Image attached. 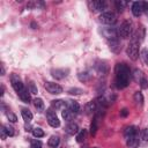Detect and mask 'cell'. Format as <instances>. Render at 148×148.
I'll list each match as a JSON object with an SVG mask.
<instances>
[{"mask_svg":"<svg viewBox=\"0 0 148 148\" xmlns=\"http://www.w3.org/2000/svg\"><path fill=\"white\" fill-rule=\"evenodd\" d=\"M114 72H116V86L118 88L127 87L130 83V76H131L128 66H126L125 64H117Z\"/></svg>","mask_w":148,"mask_h":148,"instance_id":"cell-1","label":"cell"},{"mask_svg":"<svg viewBox=\"0 0 148 148\" xmlns=\"http://www.w3.org/2000/svg\"><path fill=\"white\" fill-rule=\"evenodd\" d=\"M139 43L140 42L138 39L132 38V40L130 42V44L126 49V53L132 60H136L139 58Z\"/></svg>","mask_w":148,"mask_h":148,"instance_id":"cell-2","label":"cell"},{"mask_svg":"<svg viewBox=\"0 0 148 148\" xmlns=\"http://www.w3.org/2000/svg\"><path fill=\"white\" fill-rule=\"evenodd\" d=\"M132 30H133V23L131 20H125L119 29H118V35L123 38H128L131 35H132Z\"/></svg>","mask_w":148,"mask_h":148,"instance_id":"cell-3","label":"cell"},{"mask_svg":"<svg viewBox=\"0 0 148 148\" xmlns=\"http://www.w3.org/2000/svg\"><path fill=\"white\" fill-rule=\"evenodd\" d=\"M99 21L103 23V24H108V25H112L116 23L117 21V17L114 15V13L112 12H104L99 15Z\"/></svg>","mask_w":148,"mask_h":148,"instance_id":"cell-4","label":"cell"},{"mask_svg":"<svg viewBox=\"0 0 148 148\" xmlns=\"http://www.w3.org/2000/svg\"><path fill=\"white\" fill-rule=\"evenodd\" d=\"M44 88L46 89L47 92H50V94H52V95H59V94L62 92V87H61L60 84L56 83V82H50V81H47V82L44 83Z\"/></svg>","mask_w":148,"mask_h":148,"instance_id":"cell-5","label":"cell"},{"mask_svg":"<svg viewBox=\"0 0 148 148\" xmlns=\"http://www.w3.org/2000/svg\"><path fill=\"white\" fill-rule=\"evenodd\" d=\"M46 118H47V123H49V125H50L51 127H54V128H56V127H59L60 120L58 119L56 112H54L52 109L46 110Z\"/></svg>","mask_w":148,"mask_h":148,"instance_id":"cell-6","label":"cell"},{"mask_svg":"<svg viewBox=\"0 0 148 148\" xmlns=\"http://www.w3.org/2000/svg\"><path fill=\"white\" fill-rule=\"evenodd\" d=\"M102 35L108 40H112V39H117L118 38V31L113 27H105V28H103L102 29Z\"/></svg>","mask_w":148,"mask_h":148,"instance_id":"cell-7","label":"cell"},{"mask_svg":"<svg viewBox=\"0 0 148 148\" xmlns=\"http://www.w3.org/2000/svg\"><path fill=\"white\" fill-rule=\"evenodd\" d=\"M10 82H12V87L14 88V90H15L16 92H20L22 89L25 88V87L23 86V83H22L20 76H18L17 74H15V73H13V74L10 75Z\"/></svg>","mask_w":148,"mask_h":148,"instance_id":"cell-8","label":"cell"},{"mask_svg":"<svg viewBox=\"0 0 148 148\" xmlns=\"http://www.w3.org/2000/svg\"><path fill=\"white\" fill-rule=\"evenodd\" d=\"M89 5L94 12H103L106 7L105 1H103V0H94V1H90Z\"/></svg>","mask_w":148,"mask_h":148,"instance_id":"cell-9","label":"cell"},{"mask_svg":"<svg viewBox=\"0 0 148 148\" xmlns=\"http://www.w3.org/2000/svg\"><path fill=\"white\" fill-rule=\"evenodd\" d=\"M68 69L66 68H56V69H52L51 71V75L54 77V79H57V80H61V79H64V77H66L67 76V74H68Z\"/></svg>","mask_w":148,"mask_h":148,"instance_id":"cell-10","label":"cell"},{"mask_svg":"<svg viewBox=\"0 0 148 148\" xmlns=\"http://www.w3.org/2000/svg\"><path fill=\"white\" fill-rule=\"evenodd\" d=\"M132 13L135 17H139L143 13V7H142V1H135L132 5Z\"/></svg>","mask_w":148,"mask_h":148,"instance_id":"cell-11","label":"cell"},{"mask_svg":"<svg viewBox=\"0 0 148 148\" xmlns=\"http://www.w3.org/2000/svg\"><path fill=\"white\" fill-rule=\"evenodd\" d=\"M126 140H127L126 143H127V146H128L130 148H136V147L139 146V143H140V136H139V134L132 135V136L127 138Z\"/></svg>","mask_w":148,"mask_h":148,"instance_id":"cell-12","label":"cell"},{"mask_svg":"<svg viewBox=\"0 0 148 148\" xmlns=\"http://www.w3.org/2000/svg\"><path fill=\"white\" fill-rule=\"evenodd\" d=\"M79 131H80V130H79V126H77V124H75V123H68V124L66 125V127H65V132H66L67 134H69V135L77 134Z\"/></svg>","mask_w":148,"mask_h":148,"instance_id":"cell-13","label":"cell"},{"mask_svg":"<svg viewBox=\"0 0 148 148\" xmlns=\"http://www.w3.org/2000/svg\"><path fill=\"white\" fill-rule=\"evenodd\" d=\"M84 110L88 114H91V113H96V110H97V103L96 101H90L86 104L84 106Z\"/></svg>","mask_w":148,"mask_h":148,"instance_id":"cell-14","label":"cell"},{"mask_svg":"<svg viewBox=\"0 0 148 148\" xmlns=\"http://www.w3.org/2000/svg\"><path fill=\"white\" fill-rule=\"evenodd\" d=\"M30 91L27 89V88H24V89H22L20 92H17V95H18V97L24 102V103H29L30 102Z\"/></svg>","mask_w":148,"mask_h":148,"instance_id":"cell-15","label":"cell"},{"mask_svg":"<svg viewBox=\"0 0 148 148\" xmlns=\"http://www.w3.org/2000/svg\"><path fill=\"white\" fill-rule=\"evenodd\" d=\"M66 108H68L69 110H72L74 113H77L80 111V105L77 104V102L72 101V99L66 101Z\"/></svg>","mask_w":148,"mask_h":148,"instance_id":"cell-16","label":"cell"},{"mask_svg":"<svg viewBox=\"0 0 148 148\" xmlns=\"http://www.w3.org/2000/svg\"><path fill=\"white\" fill-rule=\"evenodd\" d=\"M61 116H62V118H64L66 121H71V120L74 118L75 113H74L72 110H69L68 108H65V109L62 110V112H61Z\"/></svg>","mask_w":148,"mask_h":148,"instance_id":"cell-17","label":"cell"},{"mask_svg":"<svg viewBox=\"0 0 148 148\" xmlns=\"http://www.w3.org/2000/svg\"><path fill=\"white\" fill-rule=\"evenodd\" d=\"M135 134H138V128L135 126H128L124 131V135H125L126 139L130 138V136H132V135H135Z\"/></svg>","mask_w":148,"mask_h":148,"instance_id":"cell-18","label":"cell"},{"mask_svg":"<svg viewBox=\"0 0 148 148\" xmlns=\"http://www.w3.org/2000/svg\"><path fill=\"white\" fill-rule=\"evenodd\" d=\"M21 114H22V118L25 120V121H30L32 119V113L29 109L27 108H22L21 109Z\"/></svg>","mask_w":148,"mask_h":148,"instance_id":"cell-19","label":"cell"},{"mask_svg":"<svg viewBox=\"0 0 148 148\" xmlns=\"http://www.w3.org/2000/svg\"><path fill=\"white\" fill-rule=\"evenodd\" d=\"M66 105V102L62 101V99H54L51 102V106L56 110H59V109H64V106Z\"/></svg>","mask_w":148,"mask_h":148,"instance_id":"cell-20","label":"cell"},{"mask_svg":"<svg viewBox=\"0 0 148 148\" xmlns=\"http://www.w3.org/2000/svg\"><path fill=\"white\" fill-rule=\"evenodd\" d=\"M59 143H60V139H59L57 135H52V136L49 139V141H47V145H49L51 148H57V147L59 146Z\"/></svg>","mask_w":148,"mask_h":148,"instance_id":"cell-21","label":"cell"},{"mask_svg":"<svg viewBox=\"0 0 148 148\" xmlns=\"http://www.w3.org/2000/svg\"><path fill=\"white\" fill-rule=\"evenodd\" d=\"M140 143L142 146L148 143V128H145V130L141 131V133H140Z\"/></svg>","mask_w":148,"mask_h":148,"instance_id":"cell-22","label":"cell"},{"mask_svg":"<svg viewBox=\"0 0 148 148\" xmlns=\"http://www.w3.org/2000/svg\"><path fill=\"white\" fill-rule=\"evenodd\" d=\"M109 45H110V49L113 51V52H118V50L120 49V44H119V39H112V40H109Z\"/></svg>","mask_w":148,"mask_h":148,"instance_id":"cell-23","label":"cell"},{"mask_svg":"<svg viewBox=\"0 0 148 148\" xmlns=\"http://www.w3.org/2000/svg\"><path fill=\"white\" fill-rule=\"evenodd\" d=\"M133 99H134V102H135L136 105H140V106H141V105L143 104V96H142V94H141L140 91H136V92L134 94Z\"/></svg>","mask_w":148,"mask_h":148,"instance_id":"cell-24","label":"cell"},{"mask_svg":"<svg viewBox=\"0 0 148 148\" xmlns=\"http://www.w3.org/2000/svg\"><path fill=\"white\" fill-rule=\"evenodd\" d=\"M34 105L37 109V111H43L44 110V102L42 98H35L34 99Z\"/></svg>","mask_w":148,"mask_h":148,"instance_id":"cell-25","label":"cell"},{"mask_svg":"<svg viewBox=\"0 0 148 148\" xmlns=\"http://www.w3.org/2000/svg\"><path fill=\"white\" fill-rule=\"evenodd\" d=\"M86 134H87V131H86V130H80V131L77 132V134H76V141H77L79 143L83 142L84 139H86Z\"/></svg>","mask_w":148,"mask_h":148,"instance_id":"cell-26","label":"cell"},{"mask_svg":"<svg viewBox=\"0 0 148 148\" xmlns=\"http://www.w3.org/2000/svg\"><path fill=\"white\" fill-rule=\"evenodd\" d=\"M114 5H116V8H117V10L121 13V12H123V9L126 7L127 2H126V1H124V0H116Z\"/></svg>","mask_w":148,"mask_h":148,"instance_id":"cell-27","label":"cell"},{"mask_svg":"<svg viewBox=\"0 0 148 148\" xmlns=\"http://www.w3.org/2000/svg\"><path fill=\"white\" fill-rule=\"evenodd\" d=\"M145 75H143V73L140 71V69H135L134 72H133V79L139 83L140 81H141V79Z\"/></svg>","mask_w":148,"mask_h":148,"instance_id":"cell-28","label":"cell"},{"mask_svg":"<svg viewBox=\"0 0 148 148\" xmlns=\"http://www.w3.org/2000/svg\"><path fill=\"white\" fill-rule=\"evenodd\" d=\"M77 77H79V80H80L81 82H86V81H88V80L90 79V74H89L88 72H81V73L77 75Z\"/></svg>","mask_w":148,"mask_h":148,"instance_id":"cell-29","label":"cell"},{"mask_svg":"<svg viewBox=\"0 0 148 148\" xmlns=\"http://www.w3.org/2000/svg\"><path fill=\"white\" fill-rule=\"evenodd\" d=\"M32 135L35 138H42V136H44V131L39 127H36L32 130Z\"/></svg>","mask_w":148,"mask_h":148,"instance_id":"cell-30","label":"cell"},{"mask_svg":"<svg viewBox=\"0 0 148 148\" xmlns=\"http://www.w3.org/2000/svg\"><path fill=\"white\" fill-rule=\"evenodd\" d=\"M140 57H141L142 61H143L146 65H148V50H147V49H142V50H141Z\"/></svg>","mask_w":148,"mask_h":148,"instance_id":"cell-31","label":"cell"},{"mask_svg":"<svg viewBox=\"0 0 148 148\" xmlns=\"http://www.w3.org/2000/svg\"><path fill=\"white\" fill-rule=\"evenodd\" d=\"M97 117H95L94 118V120H92V123H91V125H90V133L92 134V135H95V133H96V131H97Z\"/></svg>","mask_w":148,"mask_h":148,"instance_id":"cell-32","label":"cell"},{"mask_svg":"<svg viewBox=\"0 0 148 148\" xmlns=\"http://www.w3.org/2000/svg\"><path fill=\"white\" fill-rule=\"evenodd\" d=\"M2 127H3V130H5V132L7 133L8 136H13V135H14L15 132H14V128H13L10 125H3Z\"/></svg>","mask_w":148,"mask_h":148,"instance_id":"cell-33","label":"cell"},{"mask_svg":"<svg viewBox=\"0 0 148 148\" xmlns=\"http://www.w3.org/2000/svg\"><path fill=\"white\" fill-rule=\"evenodd\" d=\"M82 92H83V90L80 88H71L68 90V94H71V95H80Z\"/></svg>","mask_w":148,"mask_h":148,"instance_id":"cell-34","label":"cell"},{"mask_svg":"<svg viewBox=\"0 0 148 148\" xmlns=\"http://www.w3.org/2000/svg\"><path fill=\"white\" fill-rule=\"evenodd\" d=\"M139 84H140V87H141L142 89H147V88H148V79H147L146 76H143V77L141 79V81L139 82Z\"/></svg>","mask_w":148,"mask_h":148,"instance_id":"cell-35","label":"cell"},{"mask_svg":"<svg viewBox=\"0 0 148 148\" xmlns=\"http://www.w3.org/2000/svg\"><path fill=\"white\" fill-rule=\"evenodd\" d=\"M6 114H7V118H8V120H9L10 123H15V121L17 120V117H16V116H15V114H14L13 112L8 111V112H7Z\"/></svg>","mask_w":148,"mask_h":148,"instance_id":"cell-36","label":"cell"},{"mask_svg":"<svg viewBox=\"0 0 148 148\" xmlns=\"http://www.w3.org/2000/svg\"><path fill=\"white\" fill-rule=\"evenodd\" d=\"M29 91L31 94H37V88H36V86H35V83L32 81L29 82Z\"/></svg>","mask_w":148,"mask_h":148,"instance_id":"cell-37","label":"cell"},{"mask_svg":"<svg viewBox=\"0 0 148 148\" xmlns=\"http://www.w3.org/2000/svg\"><path fill=\"white\" fill-rule=\"evenodd\" d=\"M30 148H42V143H40V141H38V140H34V141H31Z\"/></svg>","mask_w":148,"mask_h":148,"instance_id":"cell-38","label":"cell"},{"mask_svg":"<svg viewBox=\"0 0 148 148\" xmlns=\"http://www.w3.org/2000/svg\"><path fill=\"white\" fill-rule=\"evenodd\" d=\"M127 114H128V110L124 108V109H123V110L120 111V116H121V117H126Z\"/></svg>","mask_w":148,"mask_h":148,"instance_id":"cell-39","label":"cell"},{"mask_svg":"<svg viewBox=\"0 0 148 148\" xmlns=\"http://www.w3.org/2000/svg\"><path fill=\"white\" fill-rule=\"evenodd\" d=\"M142 7H143V12H146L148 14V2L142 1Z\"/></svg>","mask_w":148,"mask_h":148,"instance_id":"cell-40","label":"cell"},{"mask_svg":"<svg viewBox=\"0 0 148 148\" xmlns=\"http://www.w3.org/2000/svg\"><path fill=\"white\" fill-rule=\"evenodd\" d=\"M0 132H1V139H2V140H5V139H6V136H8V135H7V133L5 132L3 127H2L1 130H0Z\"/></svg>","mask_w":148,"mask_h":148,"instance_id":"cell-41","label":"cell"},{"mask_svg":"<svg viewBox=\"0 0 148 148\" xmlns=\"http://www.w3.org/2000/svg\"><path fill=\"white\" fill-rule=\"evenodd\" d=\"M1 75H5V67H3V65H1Z\"/></svg>","mask_w":148,"mask_h":148,"instance_id":"cell-42","label":"cell"},{"mask_svg":"<svg viewBox=\"0 0 148 148\" xmlns=\"http://www.w3.org/2000/svg\"><path fill=\"white\" fill-rule=\"evenodd\" d=\"M83 148H84V147H83Z\"/></svg>","mask_w":148,"mask_h":148,"instance_id":"cell-43","label":"cell"}]
</instances>
